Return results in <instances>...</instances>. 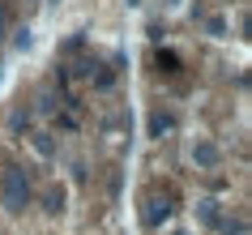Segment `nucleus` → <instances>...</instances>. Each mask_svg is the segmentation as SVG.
I'll return each instance as SVG.
<instances>
[{"label": "nucleus", "mask_w": 252, "mask_h": 235, "mask_svg": "<svg viewBox=\"0 0 252 235\" xmlns=\"http://www.w3.org/2000/svg\"><path fill=\"white\" fill-rule=\"evenodd\" d=\"M0 201H4L9 214H22L30 205V175L22 167H4V175H0Z\"/></svg>", "instance_id": "f257e3e1"}, {"label": "nucleus", "mask_w": 252, "mask_h": 235, "mask_svg": "<svg viewBox=\"0 0 252 235\" xmlns=\"http://www.w3.org/2000/svg\"><path fill=\"white\" fill-rule=\"evenodd\" d=\"M167 218H171V193L150 188L146 193V209H141V222H146V227H162Z\"/></svg>", "instance_id": "f03ea898"}, {"label": "nucleus", "mask_w": 252, "mask_h": 235, "mask_svg": "<svg viewBox=\"0 0 252 235\" xmlns=\"http://www.w3.org/2000/svg\"><path fill=\"white\" fill-rule=\"evenodd\" d=\"M218 158H222V154H218V145H214V141H197V145H192V163H197V167H218Z\"/></svg>", "instance_id": "7ed1b4c3"}, {"label": "nucleus", "mask_w": 252, "mask_h": 235, "mask_svg": "<svg viewBox=\"0 0 252 235\" xmlns=\"http://www.w3.org/2000/svg\"><path fill=\"white\" fill-rule=\"evenodd\" d=\"M201 218L210 222V227H218V205L214 201H201Z\"/></svg>", "instance_id": "20e7f679"}, {"label": "nucleus", "mask_w": 252, "mask_h": 235, "mask_svg": "<svg viewBox=\"0 0 252 235\" xmlns=\"http://www.w3.org/2000/svg\"><path fill=\"white\" fill-rule=\"evenodd\" d=\"M150 129H154V133H167V129H171V116H154V120H150Z\"/></svg>", "instance_id": "39448f33"}, {"label": "nucleus", "mask_w": 252, "mask_h": 235, "mask_svg": "<svg viewBox=\"0 0 252 235\" xmlns=\"http://www.w3.org/2000/svg\"><path fill=\"white\" fill-rule=\"evenodd\" d=\"M56 209H64V197H60V193H47V214H56Z\"/></svg>", "instance_id": "423d86ee"}, {"label": "nucleus", "mask_w": 252, "mask_h": 235, "mask_svg": "<svg viewBox=\"0 0 252 235\" xmlns=\"http://www.w3.org/2000/svg\"><path fill=\"white\" fill-rule=\"evenodd\" d=\"M218 227H222V235H244V222H231V218H226V222H218Z\"/></svg>", "instance_id": "0eeeda50"}, {"label": "nucleus", "mask_w": 252, "mask_h": 235, "mask_svg": "<svg viewBox=\"0 0 252 235\" xmlns=\"http://www.w3.org/2000/svg\"><path fill=\"white\" fill-rule=\"evenodd\" d=\"M4 34H9V4L0 0V39H4Z\"/></svg>", "instance_id": "6e6552de"}, {"label": "nucleus", "mask_w": 252, "mask_h": 235, "mask_svg": "<svg viewBox=\"0 0 252 235\" xmlns=\"http://www.w3.org/2000/svg\"><path fill=\"white\" fill-rule=\"evenodd\" d=\"M171 4H180V0H171Z\"/></svg>", "instance_id": "1a4fd4ad"}]
</instances>
